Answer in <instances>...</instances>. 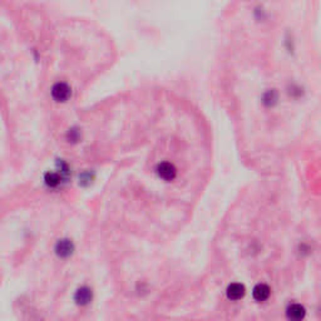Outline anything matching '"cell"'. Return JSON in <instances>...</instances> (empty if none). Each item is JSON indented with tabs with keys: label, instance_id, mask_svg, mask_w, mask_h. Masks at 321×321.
<instances>
[{
	"label": "cell",
	"instance_id": "obj_5",
	"mask_svg": "<svg viewBox=\"0 0 321 321\" xmlns=\"http://www.w3.org/2000/svg\"><path fill=\"white\" fill-rule=\"evenodd\" d=\"M270 295H271V289L263 283L257 284L252 289V299L256 302H265L266 300H269Z\"/></svg>",
	"mask_w": 321,
	"mask_h": 321
},
{
	"label": "cell",
	"instance_id": "obj_1",
	"mask_svg": "<svg viewBox=\"0 0 321 321\" xmlns=\"http://www.w3.org/2000/svg\"><path fill=\"white\" fill-rule=\"evenodd\" d=\"M306 315V307L300 302H290L285 309V316L288 321H304Z\"/></svg>",
	"mask_w": 321,
	"mask_h": 321
},
{
	"label": "cell",
	"instance_id": "obj_10",
	"mask_svg": "<svg viewBox=\"0 0 321 321\" xmlns=\"http://www.w3.org/2000/svg\"><path fill=\"white\" fill-rule=\"evenodd\" d=\"M68 134H69V138L72 139V141H77V139L79 138V133H78L75 129H69V133H68Z\"/></svg>",
	"mask_w": 321,
	"mask_h": 321
},
{
	"label": "cell",
	"instance_id": "obj_3",
	"mask_svg": "<svg viewBox=\"0 0 321 321\" xmlns=\"http://www.w3.org/2000/svg\"><path fill=\"white\" fill-rule=\"evenodd\" d=\"M70 95H72V89L64 82H58L52 87V97L57 102H65L69 99Z\"/></svg>",
	"mask_w": 321,
	"mask_h": 321
},
{
	"label": "cell",
	"instance_id": "obj_9",
	"mask_svg": "<svg viewBox=\"0 0 321 321\" xmlns=\"http://www.w3.org/2000/svg\"><path fill=\"white\" fill-rule=\"evenodd\" d=\"M263 102H267L269 103V105H272L274 103H276L277 100V93L275 91H269L265 95V98H263Z\"/></svg>",
	"mask_w": 321,
	"mask_h": 321
},
{
	"label": "cell",
	"instance_id": "obj_4",
	"mask_svg": "<svg viewBox=\"0 0 321 321\" xmlns=\"http://www.w3.org/2000/svg\"><path fill=\"white\" fill-rule=\"evenodd\" d=\"M246 295V288L244 284L241 283H232L227 286L226 296L231 301H240Z\"/></svg>",
	"mask_w": 321,
	"mask_h": 321
},
{
	"label": "cell",
	"instance_id": "obj_2",
	"mask_svg": "<svg viewBox=\"0 0 321 321\" xmlns=\"http://www.w3.org/2000/svg\"><path fill=\"white\" fill-rule=\"evenodd\" d=\"M156 171H157V175L164 181H173L177 176V168H176L175 164L172 162H168V160L160 162L157 164Z\"/></svg>",
	"mask_w": 321,
	"mask_h": 321
},
{
	"label": "cell",
	"instance_id": "obj_6",
	"mask_svg": "<svg viewBox=\"0 0 321 321\" xmlns=\"http://www.w3.org/2000/svg\"><path fill=\"white\" fill-rule=\"evenodd\" d=\"M74 251V245L70 240L68 238H63V240H59L56 245V252L57 255L62 258L69 257L70 255Z\"/></svg>",
	"mask_w": 321,
	"mask_h": 321
},
{
	"label": "cell",
	"instance_id": "obj_7",
	"mask_svg": "<svg viewBox=\"0 0 321 321\" xmlns=\"http://www.w3.org/2000/svg\"><path fill=\"white\" fill-rule=\"evenodd\" d=\"M93 299V293H92V290L87 286H83V288L78 289L77 292L74 295V300L78 305L80 306H86Z\"/></svg>",
	"mask_w": 321,
	"mask_h": 321
},
{
	"label": "cell",
	"instance_id": "obj_8",
	"mask_svg": "<svg viewBox=\"0 0 321 321\" xmlns=\"http://www.w3.org/2000/svg\"><path fill=\"white\" fill-rule=\"evenodd\" d=\"M44 181L49 187H57L59 185V182H61V176L58 173H56V172H48L44 177Z\"/></svg>",
	"mask_w": 321,
	"mask_h": 321
}]
</instances>
